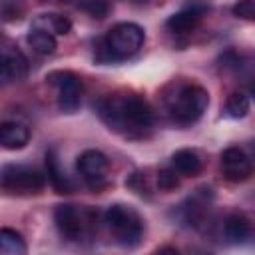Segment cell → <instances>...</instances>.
<instances>
[{"label":"cell","mask_w":255,"mask_h":255,"mask_svg":"<svg viewBox=\"0 0 255 255\" xmlns=\"http://www.w3.org/2000/svg\"><path fill=\"white\" fill-rule=\"evenodd\" d=\"M46 175L30 165L20 163H8L0 171V185L8 195H38L46 187Z\"/></svg>","instance_id":"6"},{"label":"cell","mask_w":255,"mask_h":255,"mask_svg":"<svg viewBox=\"0 0 255 255\" xmlns=\"http://www.w3.org/2000/svg\"><path fill=\"white\" fill-rule=\"evenodd\" d=\"M145 42V32L139 24L120 22L108 30L98 50V60L102 62H122L135 56Z\"/></svg>","instance_id":"3"},{"label":"cell","mask_w":255,"mask_h":255,"mask_svg":"<svg viewBox=\"0 0 255 255\" xmlns=\"http://www.w3.org/2000/svg\"><path fill=\"white\" fill-rule=\"evenodd\" d=\"M32 28L46 30L54 36H66L72 30V22L62 14H40L38 18H34Z\"/></svg>","instance_id":"17"},{"label":"cell","mask_w":255,"mask_h":255,"mask_svg":"<svg viewBox=\"0 0 255 255\" xmlns=\"http://www.w3.org/2000/svg\"><path fill=\"white\" fill-rule=\"evenodd\" d=\"M179 173L173 169V167H163V169H159L157 171V179H155V183H157V187L161 189V191H173V189H177L179 187Z\"/></svg>","instance_id":"22"},{"label":"cell","mask_w":255,"mask_h":255,"mask_svg":"<svg viewBox=\"0 0 255 255\" xmlns=\"http://www.w3.org/2000/svg\"><path fill=\"white\" fill-rule=\"evenodd\" d=\"M40 2H66V0H40Z\"/></svg>","instance_id":"28"},{"label":"cell","mask_w":255,"mask_h":255,"mask_svg":"<svg viewBox=\"0 0 255 255\" xmlns=\"http://www.w3.org/2000/svg\"><path fill=\"white\" fill-rule=\"evenodd\" d=\"M76 165H78V171H80L84 183L90 189L100 191V189H104L108 185L110 161L100 149H86L84 153H80Z\"/></svg>","instance_id":"8"},{"label":"cell","mask_w":255,"mask_h":255,"mask_svg":"<svg viewBox=\"0 0 255 255\" xmlns=\"http://www.w3.org/2000/svg\"><path fill=\"white\" fill-rule=\"evenodd\" d=\"M209 8L203 4V2H191L189 6H185L183 10L171 14L167 20H165V30L173 36H187L189 32H193L199 22L203 20L205 12Z\"/></svg>","instance_id":"10"},{"label":"cell","mask_w":255,"mask_h":255,"mask_svg":"<svg viewBox=\"0 0 255 255\" xmlns=\"http://www.w3.org/2000/svg\"><path fill=\"white\" fill-rule=\"evenodd\" d=\"M253 159L241 147H227L221 151V173L227 181H245L253 173Z\"/></svg>","instance_id":"9"},{"label":"cell","mask_w":255,"mask_h":255,"mask_svg":"<svg viewBox=\"0 0 255 255\" xmlns=\"http://www.w3.org/2000/svg\"><path fill=\"white\" fill-rule=\"evenodd\" d=\"M96 112L100 120L118 135L131 141L147 139L153 131L155 114L147 100L133 92H116L104 96Z\"/></svg>","instance_id":"1"},{"label":"cell","mask_w":255,"mask_h":255,"mask_svg":"<svg viewBox=\"0 0 255 255\" xmlns=\"http://www.w3.org/2000/svg\"><path fill=\"white\" fill-rule=\"evenodd\" d=\"M205 189H197V193H193L183 205H181V215H183V221L197 227L203 223L205 215H207V209H209V199H207V193H203Z\"/></svg>","instance_id":"14"},{"label":"cell","mask_w":255,"mask_h":255,"mask_svg":"<svg viewBox=\"0 0 255 255\" xmlns=\"http://www.w3.org/2000/svg\"><path fill=\"white\" fill-rule=\"evenodd\" d=\"M223 231H225V237L233 243H239V241H245L251 233V223L249 219L243 215V213H231L227 219H225V225H223Z\"/></svg>","instance_id":"18"},{"label":"cell","mask_w":255,"mask_h":255,"mask_svg":"<svg viewBox=\"0 0 255 255\" xmlns=\"http://www.w3.org/2000/svg\"><path fill=\"white\" fill-rule=\"evenodd\" d=\"M247 96H251V98H255V80H253L251 84H247Z\"/></svg>","instance_id":"26"},{"label":"cell","mask_w":255,"mask_h":255,"mask_svg":"<svg viewBox=\"0 0 255 255\" xmlns=\"http://www.w3.org/2000/svg\"><path fill=\"white\" fill-rule=\"evenodd\" d=\"M26 12V6L22 0H2V20L4 22H14L20 20Z\"/></svg>","instance_id":"23"},{"label":"cell","mask_w":255,"mask_h":255,"mask_svg":"<svg viewBox=\"0 0 255 255\" xmlns=\"http://www.w3.org/2000/svg\"><path fill=\"white\" fill-rule=\"evenodd\" d=\"M0 251L4 255H24L26 241L18 231H14L10 227H2L0 229Z\"/></svg>","instance_id":"20"},{"label":"cell","mask_w":255,"mask_h":255,"mask_svg":"<svg viewBox=\"0 0 255 255\" xmlns=\"http://www.w3.org/2000/svg\"><path fill=\"white\" fill-rule=\"evenodd\" d=\"M80 8L86 10L90 16L94 18H104L108 12H110V4L108 0H82L80 2Z\"/></svg>","instance_id":"24"},{"label":"cell","mask_w":255,"mask_h":255,"mask_svg":"<svg viewBox=\"0 0 255 255\" xmlns=\"http://www.w3.org/2000/svg\"><path fill=\"white\" fill-rule=\"evenodd\" d=\"M201 157L195 149H189V147H183V149H177L173 155H171V167L181 175V177H193L201 171Z\"/></svg>","instance_id":"15"},{"label":"cell","mask_w":255,"mask_h":255,"mask_svg":"<svg viewBox=\"0 0 255 255\" xmlns=\"http://www.w3.org/2000/svg\"><path fill=\"white\" fill-rule=\"evenodd\" d=\"M249 155H251V159H253V163H255V141L249 145V151H247Z\"/></svg>","instance_id":"27"},{"label":"cell","mask_w":255,"mask_h":255,"mask_svg":"<svg viewBox=\"0 0 255 255\" xmlns=\"http://www.w3.org/2000/svg\"><path fill=\"white\" fill-rule=\"evenodd\" d=\"M249 108H251V102L245 92H231L225 100V116L227 118L241 120L249 114Z\"/></svg>","instance_id":"21"},{"label":"cell","mask_w":255,"mask_h":255,"mask_svg":"<svg viewBox=\"0 0 255 255\" xmlns=\"http://www.w3.org/2000/svg\"><path fill=\"white\" fill-rule=\"evenodd\" d=\"M26 42L38 54H54L56 48H58L56 36L50 34V32H46V30H40V28H30V32L26 36Z\"/></svg>","instance_id":"19"},{"label":"cell","mask_w":255,"mask_h":255,"mask_svg":"<svg viewBox=\"0 0 255 255\" xmlns=\"http://www.w3.org/2000/svg\"><path fill=\"white\" fill-rule=\"evenodd\" d=\"M48 84L56 90V104L64 114H74L82 104V80L70 70H56L46 76Z\"/></svg>","instance_id":"7"},{"label":"cell","mask_w":255,"mask_h":255,"mask_svg":"<svg viewBox=\"0 0 255 255\" xmlns=\"http://www.w3.org/2000/svg\"><path fill=\"white\" fill-rule=\"evenodd\" d=\"M30 141V129L22 122H4L0 126V143L4 149H22Z\"/></svg>","instance_id":"13"},{"label":"cell","mask_w":255,"mask_h":255,"mask_svg":"<svg viewBox=\"0 0 255 255\" xmlns=\"http://www.w3.org/2000/svg\"><path fill=\"white\" fill-rule=\"evenodd\" d=\"M28 58L22 54L12 44L2 46V56H0V78L4 84H14L22 82L28 76Z\"/></svg>","instance_id":"11"},{"label":"cell","mask_w":255,"mask_h":255,"mask_svg":"<svg viewBox=\"0 0 255 255\" xmlns=\"http://www.w3.org/2000/svg\"><path fill=\"white\" fill-rule=\"evenodd\" d=\"M231 10L237 18L247 20V22H255V0H237Z\"/></svg>","instance_id":"25"},{"label":"cell","mask_w":255,"mask_h":255,"mask_svg":"<svg viewBox=\"0 0 255 255\" xmlns=\"http://www.w3.org/2000/svg\"><path fill=\"white\" fill-rule=\"evenodd\" d=\"M46 175H48V181L52 183V187L56 189V193H72V183L66 177V173L60 169L54 149L46 151Z\"/></svg>","instance_id":"16"},{"label":"cell","mask_w":255,"mask_h":255,"mask_svg":"<svg viewBox=\"0 0 255 255\" xmlns=\"http://www.w3.org/2000/svg\"><path fill=\"white\" fill-rule=\"evenodd\" d=\"M104 223L114 237L116 243L122 247H135L143 237V217L126 203H114L104 213Z\"/></svg>","instance_id":"5"},{"label":"cell","mask_w":255,"mask_h":255,"mask_svg":"<svg viewBox=\"0 0 255 255\" xmlns=\"http://www.w3.org/2000/svg\"><path fill=\"white\" fill-rule=\"evenodd\" d=\"M219 66H221L225 72H231L235 78L253 80V76H255V54H253V52L227 50V52L219 58Z\"/></svg>","instance_id":"12"},{"label":"cell","mask_w":255,"mask_h":255,"mask_svg":"<svg viewBox=\"0 0 255 255\" xmlns=\"http://www.w3.org/2000/svg\"><path fill=\"white\" fill-rule=\"evenodd\" d=\"M161 104L167 118L181 128H187L201 120L209 106V94L195 82L173 80L161 92Z\"/></svg>","instance_id":"2"},{"label":"cell","mask_w":255,"mask_h":255,"mask_svg":"<svg viewBox=\"0 0 255 255\" xmlns=\"http://www.w3.org/2000/svg\"><path fill=\"white\" fill-rule=\"evenodd\" d=\"M54 223L64 239L84 241L90 239L98 229V211L92 207L62 203L54 209Z\"/></svg>","instance_id":"4"}]
</instances>
